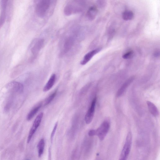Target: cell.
Segmentation results:
<instances>
[{"instance_id":"cell-2","label":"cell","mask_w":160,"mask_h":160,"mask_svg":"<svg viewBox=\"0 0 160 160\" xmlns=\"http://www.w3.org/2000/svg\"><path fill=\"white\" fill-rule=\"evenodd\" d=\"M51 1L47 0L39 1L36 7L37 15L41 18H43L46 15L50 7Z\"/></svg>"},{"instance_id":"cell-9","label":"cell","mask_w":160,"mask_h":160,"mask_svg":"<svg viewBox=\"0 0 160 160\" xmlns=\"http://www.w3.org/2000/svg\"><path fill=\"white\" fill-rule=\"evenodd\" d=\"M102 50L101 48H98L89 51L87 54H86L81 62L82 65H84L89 61L93 57L97 54L99 53Z\"/></svg>"},{"instance_id":"cell-5","label":"cell","mask_w":160,"mask_h":160,"mask_svg":"<svg viewBox=\"0 0 160 160\" xmlns=\"http://www.w3.org/2000/svg\"><path fill=\"white\" fill-rule=\"evenodd\" d=\"M6 87L13 93H21L24 90L23 85L20 82L16 81L9 83L6 85Z\"/></svg>"},{"instance_id":"cell-20","label":"cell","mask_w":160,"mask_h":160,"mask_svg":"<svg viewBox=\"0 0 160 160\" xmlns=\"http://www.w3.org/2000/svg\"><path fill=\"white\" fill-rule=\"evenodd\" d=\"M12 98H11L10 99H9L6 105L5 108L4 110L6 111H8L10 108L11 105L12 103Z\"/></svg>"},{"instance_id":"cell-19","label":"cell","mask_w":160,"mask_h":160,"mask_svg":"<svg viewBox=\"0 0 160 160\" xmlns=\"http://www.w3.org/2000/svg\"><path fill=\"white\" fill-rule=\"evenodd\" d=\"M57 94V91L53 94L50 95L45 100L44 103V105L46 106L49 105L55 98Z\"/></svg>"},{"instance_id":"cell-16","label":"cell","mask_w":160,"mask_h":160,"mask_svg":"<svg viewBox=\"0 0 160 160\" xmlns=\"http://www.w3.org/2000/svg\"><path fill=\"white\" fill-rule=\"evenodd\" d=\"M134 17V13L132 11L130 10L125 11L122 14V18L125 21L132 20Z\"/></svg>"},{"instance_id":"cell-24","label":"cell","mask_w":160,"mask_h":160,"mask_svg":"<svg viewBox=\"0 0 160 160\" xmlns=\"http://www.w3.org/2000/svg\"><path fill=\"white\" fill-rule=\"evenodd\" d=\"M89 136H90L95 135V130L92 129L90 130L88 133Z\"/></svg>"},{"instance_id":"cell-17","label":"cell","mask_w":160,"mask_h":160,"mask_svg":"<svg viewBox=\"0 0 160 160\" xmlns=\"http://www.w3.org/2000/svg\"><path fill=\"white\" fill-rule=\"evenodd\" d=\"M44 145V140L42 139L39 141L38 145V156L39 157L41 156L43 153Z\"/></svg>"},{"instance_id":"cell-8","label":"cell","mask_w":160,"mask_h":160,"mask_svg":"<svg viewBox=\"0 0 160 160\" xmlns=\"http://www.w3.org/2000/svg\"><path fill=\"white\" fill-rule=\"evenodd\" d=\"M44 43V41L43 39H39L31 46V50L33 58H35L38 54L39 51L43 47Z\"/></svg>"},{"instance_id":"cell-11","label":"cell","mask_w":160,"mask_h":160,"mask_svg":"<svg viewBox=\"0 0 160 160\" xmlns=\"http://www.w3.org/2000/svg\"><path fill=\"white\" fill-rule=\"evenodd\" d=\"M75 39L72 36L68 37L64 44L63 53L66 54L68 53L74 44Z\"/></svg>"},{"instance_id":"cell-1","label":"cell","mask_w":160,"mask_h":160,"mask_svg":"<svg viewBox=\"0 0 160 160\" xmlns=\"http://www.w3.org/2000/svg\"><path fill=\"white\" fill-rule=\"evenodd\" d=\"M132 143V135L131 132L128 133L125 144L120 155L119 160H127L130 152Z\"/></svg>"},{"instance_id":"cell-15","label":"cell","mask_w":160,"mask_h":160,"mask_svg":"<svg viewBox=\"0 0 160 160\" xmlns=\"http://www.w3.org/2000/svg\"><path fill=\"white\" fill-rule=\"evenodd\" d=\"M55 80L56 75L55 74H53L51 76L49 81L44 87L43 89L44 92H47L52 88L55 82Z\"/></svg>"},{"instance_id":"cell-4","label":"cell","mask_w":160,"mask_h":160,"mask_svg":"<svg viewBox=\"0 0 160 160\" xmlns=\"http://www.w3.org/2000/svg\"><path fill=\"white\" fill-rule=\"evenodd\" d=\"M44 113L41 112L39 113L33 123L32 127L30 131L27 139V143H28L31 141L34 134L36 132L37 128L39 126L43 117Z\"/></svg>"},{"instance_id":"cell-10","label":"cell","mask_w":160,"mask_h":160,"mask_svg":"<svg viewBox=\"0 0 160 160\" xmlns=\"http://www.w3.org/2000/svg\"><path fill=\"white\" fill-rule=\"evenodd\" d=\"M135 79L134 77H131L126 81L122 86L119 89L117 92L116 96L118 97L121 96L124 93L126 90L129 86V85L132 83Z\"/></svg>"},{"instance_id":"cell-18","label":"cell","mask_w":160,"mask_h":160,"mask_svg":"<svg viewBox=\"0 0 160 160\" xmlns=\"http://www.w3.org/2000/svg\"><path fill=\"white\" fill-rule=\"evenodd\" d=\"M135 55L134 51L129 50L125 53L122 56L123 59L125 60H129L133 58Z\"/></svg>"},{"instance_id":"cell-12","label":"cell","mask_w":160,"mask_h":160,"mask_svg":"<svg viewBox=\"0 0 160 160\" xmlns=\"http://www.w3.org/2000/svg\"><path fill=\"white\" fill-rule=\"evenodd\" d=\"M98 13V9L94 6L91 7L88 10L87 13V16L89 20H94L96 17Z\"/></svg>"},{"instance_id":"cell-14","label":"cell","mask_w":160,"mask_h":160,"mask_svg":"<svg viewBox=\"0 0 160 160\" xmlns=\"http://www.w3.org/2000/svg\"><path fill=\"white\" fill-rule=\"evenodd\" d=\"M147 104L148 110L154 116L157 117L159 115V112L156 106L151 101H147Z\"/></svg>"},{"instance_id":"cell-23","label":"cell","mask_w":160,"mask_h":160,"mask_svg":"<svg viewBox=\"0 0 160 160\" xmlns=\"http://www.w3.org/2000/svg\"><path fill=\"white\" fill-rule=\"evenodd\" d=\"M153 56L156 58H158L160 56V50L159 49H156L154 51L153 54Z\"/></svg>"},{"instance_id":"cell-22","label":"cell","mask_w":160,"mask_h":160,"mask_svg":"<svg viewBox=\"0 0 160 160\" xmlns=\"http://www.w3.org/2000/svg\"><path fill=\"white\" fill-rule=\"evenodd\" d=\"M58 124V122H56L55 125V127L52 131V133H51V142H52L53 141L54 136L55 134L57 127Z\"/></svg>"},{"instance_id":"cell-7","label":"cell","mask_w":160,"mask_h":160,"mask_svg":"<svg viewBox=\"0 0 160 160\" xmlns=\"http://www.w3.org/2000/svg\"><path fill=\"white\" fill-rule=\"evenodd\" d=\"M8 1H1V11L0 14V28L4 24L6 19L7 18V8Z\"/></svg>"},{"instance_id":"cell-13","label":"cell","mask_w":160,"mask_h":160,"mask_svg":"<svg viewBox=\"0 0 160 160\" xmlns=\"http://www.w3.org/2000/svg\"><path fill=\"white\" fill-rule=\"evenodd\" d=\"M42 105V102L40 103L32 108L27 116V119L28 121H30L36 115Z\"/></svg>"},{"instance_id":"cell-21","label":"cell","mask_w":160,"mask_h":160,"mask_svg":"<svg viewBox=\"0 0 160 160\" xmlns=\"http://www.w3.org/2000/svg\"><path fill=\"white\" fill-rule=\"evenodd\" d=\"M97 4L100 8H104L106 5V2L105 1H98Z\"/></svg>"},{"instance_id":"cell-3","label":"cell","mask_w":160,"mask_h":160,"mask_svg":"<svg viewBox=\"0 0 160 160\" xmlns=\"http://www.w3.org/2000/svg\"><path fill=\"white\" fill-rule=\"evenodd\" d=\"M110 128V124L107 121L103 122L100 127L95 130V135L98 136L100 141L104 140Z\"/></svg>"},{"instance_id":"cell-25","label":"cell","mask_w":160,"mask_h":160,"mask_svg":"<svg viewBox=\"0 0 160 160\" xmlns=\"http://www.w3.org/2000/svg\"><path fill=\"white\" fill-rule=\"evenodd\" d=\"M48 160H51V154L50 148L49 150V157Z\"/></svg>"},{"instance_id":"cell-6","label":"cell","mask_w":160,"mask_h":160,"mask_svg":"<svg viewBox=\"0 0 160 160\" xmlns=\"http://www.w3.org/2000/svg\"><path fill=\"white\" fill-rule=\"evenodd\" d=\"M96 101V98L95 97L93 100L91 106L85 116V121L87 124H89L92 122L93 119L95 112V108Z\"/></svg>"}]
</instances>
